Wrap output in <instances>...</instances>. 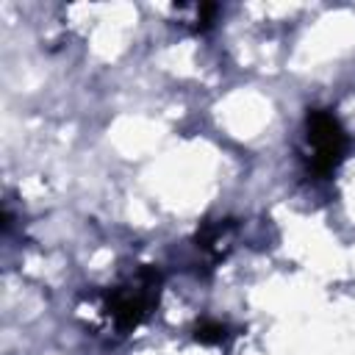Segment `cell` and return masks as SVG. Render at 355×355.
<instances>
[{
  "label": "cell",
  "instance_id": "obj_1",
  "mask_svg": "<svg viewBox=\"0 0 355 355\" xmlns=\"http://www.w3.org/2000/svg\"><path fill=\"white\" fill-rule=\"evenodd\" d=\"M305 141H308V169L327 178L344 158V128L327 108H308L305 114Z\"/></svg>",
  "mask_w": 355,
  "mask_h": 355
},
{
  "label": "cell",
  "instance_id": "obj_2",
  "mask_svg": "<svg viewBox=\"0 0 355 355\" xmlns=\"http://www.w3.org/2000/svg\"><path fill=\"white\" fill-rule=\"evenodd\" d=\"M155 300H158V277H153L150 272H141L133 286H125V288L114 291V297L108 302V311H111L116 327L128 330V327H136L150 313Z\"/></svg>",
  "mask_w": 355,
  "mask_h": 355
},
{
  "label": "cell",
  "instance_id": "obj_3",
  "mask_svg": "<svg viewBox=\"0 0 355 355\" xmlns=\"http://www.w3.org/2000/svg\"><path fill=\"white\" fill-rule=\"evenodd\" d=\"M225 338V327L219 322H202L197 327V341L202 344H214V341H222Z\"/></svg>",
  "mask_w": 355,
  "mask_h": 355
}]
</instances>
